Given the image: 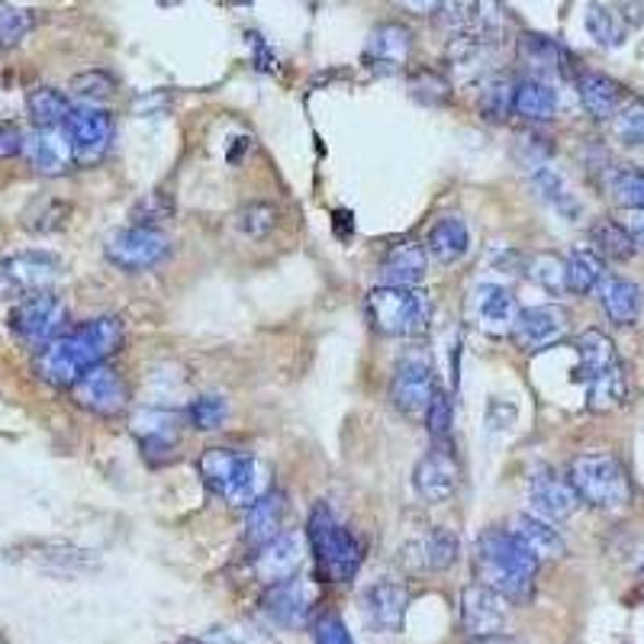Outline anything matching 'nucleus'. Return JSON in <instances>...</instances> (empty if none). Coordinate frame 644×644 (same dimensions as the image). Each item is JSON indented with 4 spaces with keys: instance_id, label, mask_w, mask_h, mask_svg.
Returning a JSON list of instances; mask_svg holds the SVG:
<instances>
[{
    "instance_id": "f257e3e1",
    "label": "nucleus",
    "mask_w": 644,
    "mask_h": 644,
    "mask_svg": "<svg viewBox=\"0 0 644 644\" xmlns=\"http://www.w3.org/2000/svg\"><path fill=\"white\" fill-rule=\"evenodd\" d=\"M119 346H122V323L117 316H97L61 332L56 342L39 349L33 358V371L49 387L71 390L84 371L104 364L110 354L119 352Z\"/></svg>"
},
{
    "instance_id": "f03ea898",
    "label": "nucleus",
    "mask_w": 644,
    "mask_h": 644,
    "mask_svg": "<svg viewBox=\"0 0 644 644\" xmlns=\"http://www.w3.org/2000/svg\"><path fill=\"white\" fill-rule=\"evenodd\" d=\"M477 581L496 589L506 602H528L535 589L538 561L523 548V541L506 528H487L473 551Z\"/></svg>"
},
{
    "instance_id": "7ed1b4c3",
    "label": "nucleus",
    "mask_w": 644,
    "mask_h": 644,
    "mask_svg": "<svg viewBox=\"0 0 644 644\" xmlns=\"http://www.w3.org/2000/svg\"><path fill=\"white\" fill-rule=\"evenodd\" d=\"M203 483L213 496L226 500L230 506L248 510L268 490V470L251 452L238 448H207L197 461Z\"/></svg>"
},
{
    "instance_id": "20e7f679",
    "label": "nucleus",
    "mask_w": 644,
    "mask_h": 644,
    "mask_svg": "<svg viewBox=\"0 0 644 644\" xmlns=\"http://www.w3.org/2000/svg\"><path fill=\"white\" fill-rule=\"evenodd\" d=\"M367 319L380 336L390 339H422L432 329V296L422 288H390L380 284L364 300Z\"/></svg>"
},
{
    "instance_id": "39448f33",
    "label": "nucleus",
    "mask_w": 644,
    "mask_h": 644,
    "mask_svg": "<svg viewBox=\"0 0 644 644\" xmlns=\"http://www.w3.org/2000/svg\"><path fill=\"white\" fill-rule=\"evenodd\" d=\"M306 538L316 554L319 574L329 584H346L358 574V567L364 561V548L352 531L336 519V513L326 503L313 506L309 523H306Z\"/></svg>"
},
{
    "instance_id": "423d86ee",
    "label": "nucleus",
    "mask_w": 644,
    "mask_h": 644,
    "mask_svg": "<svg viewBox=\"0 0 644 644\" xmlns=\"http://www.w3.org/2000/svg\"><path fill=\"white\" fill-rule=\"evenodd\" d=\"M567 483L577 500L593 510H622L632 500V483L625 468L606 452H586L571 461Z\"/></svg>"
},
{
    "instance_id": "0eeeda50",
    "label": "nucleus",
    "mask_w": 644,
    "mask_h": 644,
    "mask_svg": "<svg viewBox=\"0 0 644 644\" xmlns=\"http://www.w3.org/2000/svg\"><path fill=\"white\" fill-rule=\"evenodd\" d=\"M7 323H10V332L23 346L39 352L49 342H56L61 332H68V303L56 291L33 293L13 303Z\"/></svg>"
},
{
    "instance_id": "6e6552de",
    "label": "nucleus",
    "mask_w": 644,
    "mask_h": 644,
    "mask_svg": "<svg viewBox=\"0 0 644 644\" xmlns=\"http://www.w3.org/2000/svg\"><path fill=\"white\" fill-rule=\"evenodd\" d=\"M65 274V261L52 251L33 248L0 261V300H26L33 293L52 291Z\"/></svg>"
},
{
    "instance_id": "1a4fd4ad",
    "label": "nucleus",
    "mask_w": 644,
    "mask_h": 644,
    "mask_svg": "<svg viewBox=\"0 0 644 644\" xmlns=\"http://www.w3.org/2000/svg\"><path fill=\"white\" fill-rule=\"evenodd\" d=\"M61 132L68 136L74 165L94 168V165H101L107 159V152L114 145L117 122H114L110 110L94 107V104H81V107L68 110V117L61 122Z\"/></svg>"
},
{
    "instance_id": "9d476101",
    "label": "nucleus",
    "mask_w": 644,
    "mask_h": 644,
    "mask_svg": "<svg viewBox=\"0 0 644 644\" xmlns=\"http://www.w3.org/2000/svg\"><path fill=\"white\" fill-rule=\"evenodd\" d=\"M168 251H172V238L159 226H122V230H114L104 242L107 261L129 274L155 268L159 261L168 258Z\"/></svg>"
},
{
    "instance_id": "9b49d317",
    "label": "nucleus",
    "mask_w": 644,
    "mask_h": 644,
    "mask_svg": "<svg viewBox=\"0 0 644 644\" xmlns=\"http://www.w3.org/2000/svg\"><path fill=\"white\" fill-rule=\"evenodd\" d=\"M465 316L473 329L487 336H510L519 316V300L516 293L496 281H480L473 284L465 303Z\"/></svg>"
},
{
    "instance_id": "f8f14e48",
    "label": "nucleus",
    "mask_w": 644,
    "mask_h": 644,
    "mask_svg": "<svg viewBox=\"0 0 644 644\" xmlns=\"http://www.w3.org/2000/svg\"><path fill=\"white\" fill-rule=\"evenodd\" d=\"M129 432L136 435L142 458L149 465H168L180 445V415L162 407H142L129 415Z\"/></svg>"
},
{
    "instance_id": "ddd939ff",
    "label": "nucleus",
    "mask_w": 644,
    "mask_h": 644,
    "mask_svg": "<svg viewBox=\"0 0 644 644\" xmlns=\"http://www.w3.org/2000/svg\"><path fill=\"white\" fill-rule=\"evenodd\" d=\"M71 397H74V403L81 410L104 415V419H114L119 412L129 410V387H126L122 374H119L117 367H110L107 361L94 364L91 371H84L74 380Z\"/></svg>"
},
{
    "instance_id": "4468645a",
    "label": "nucleus",
    "mask_w": 644,
    "mask_h": 644,
    "mask_svg": "<svg viewBox=\"0 0 644 644\" xmlns=\"http://www.w3.org/2000/svg\"><path fill=\"white\" fill-rule=\"evenodd\" d=\"M438 390V380H435V367L432 361L425 358H407L397 364L394 371V380H390V403L394 410L407 419H422L432 397Z\"/></svg>"
},
{
    "instance_id": "2eb2a0df",
    "label": "nucleus",
    "mask_w": 644,
    "mask_h": 644,
    "mask_svg": "<svg viewBox=\"0 0 644 644\" xmlns=\"http://www.w3.org/2000/svg\"><path fill=\"white\" fill-rule=\"evenodd\" d=\"M461 483V468L448 442H435L412 470V487L425 503H448Z\"/></svg>"
},
{
    "instance_id": "dca6fc26",
    "label": "nucleus",
    "mask_w": 644,
    "mask_h": 644,
    "mask_svg": "<svg viewBox=\"0 0 644 644\" xmlns=\"http://www.w3.org/2000/svg\"><path fill=\"white\" fill-rule=\"evenodd\" d=\"M571 329V316L564 306L558 303H541V306H528L519 309L516 326H513V342L523 352H545L551 346H558Z\"/></svg>"
},
{
    "instance_id": "f3484780",
    "label": "nucleus",
    "mask_w": 644,
    "mask_h": 644,
    "mask_svg": "<svg viewBox=\"0 0 644 644\" xmlns=\"http://www.w3.org/2000/svg\"><path fill=\"white\" fill-rule=\"evenodd\" d=\"M528 503H531V513L548 523H564L581 506L574 487L551 468H535L528 473Z\"/></svg>"
},
{
    "instance_id": "a211bd4d",
    "label": "nucleus",
    "mask_w": 644,
    "mask_h": 644,
    "mask_svg": "<svg viewBox=\"0 0 644 644\" xmlns=\"http://www.w3.org/2000/svg\"><path fill=\"white\" fill-rule=\"evenodd\" d=\"M461 625L470 639L500 635L506 625V599L483 584L465 586L461 593Z\"/></svg>"
},
{
    "instance_id": "6ab92c4d",
    "label": "nucleus",
    "mask_w": 644,
    "mask_h": 644,
    "mask_svg": "<svg viewBox=\"0 0 644 644\" xmlns=\"http://www.w3.org/2000/svg\"><path fill=\"white\" fill-rule=\"evenodd\" d=\"M261 609L265 616L281 625V629H300L309 622V612H313V589L309 584L296 574L291 581H281V584L268 586L265 599H261Z\"/></svg>"
},
{
    "instance_id": "aec40b11",
    "label": "nucleus",
    "mask_w": 644,
    "mask_h": 644,
    "mask_svg": "<svg viewBox=\"0 0 644 644\" xmlns=\"http://www.w3.org/2000/svg\"><path fill=\"white\" fill-rule=\"evenodd\" d=\"M412 56V30L403 23H380L371 30L367 46H364V61L377 74H397Z\"/></svg>"
},
{
    "instance_id": "412c9836",
    "label": "nucleus",
    "mask_w": 644,
    "mask_h": 644,
    "mask_svg": "<svg viewBox=\"0 0 644 644\" xmlns=\"http://www.w3.org/2000/svg\"><path fill=\"white\" fill-rule=\"evenodd\" d=\"M300 567H303V541L293 531H281L278 538L261 545L255 554V574L268 586L291 581L300 574Z\"/></svg>"
},
{
    "instance_id": "4be33fe9",
    "label": "nucleus",
    "mask_w": 644,
    "mask_h": 644,
    "mask_svg": "<svg viewBox=\"0 0 644 644\" xmlns=\"http://www.w3.org/2000/svg\"><path fill=\"white\" fill-rule=\"evenodd\" d=\"M407 602H410V593L400 584H374L367 586L364 599H361V612H364V622L374 629V632H400L403 629V619H407Z\"/></svg>"
},
{
    "instance_id": "5701e85b",
    "label": "nucleus",
    "mask_w": 644,
    "mask_h": 644,
    "mask_svg": "<svg viewBox=\"0 0 644 644\" xmlns=\"http://www.w3.org/2000/svg\"><path fill=\"white\" fill-rule=\"evenodd\" d=\"M23 159L30 162V168L43 177H59L74 165L68 136L61 132V126L56 129H36L26 136L23 142Z\"/></svg>"
},
{
    "instance_id": "b1692460",
    "label": "nucleus",
    "mask_w": 644,
    "mask_h": 644,
    "mask_svg": "<svg viewBox=\"0 0 644 644\" xmlns=\"http://www.w3.org/2000/svg\"><path fill=\"white\" fill-rule=\"evenodd\" d=\"M429 271V251L422 242H394L380 258V281L390 288H419Z\"/></svg>"
},
{
    "instance_id": "393cba45",
    "label": "nucleus",
    "mask_w": 644,
    "mask_h": 644,
    "mask_svg": "<svg viewBox=\"0 0 644 644\" xmlns=\"http://www.w3.org/2000/svg\"><path fill=\"white\" fill-rule=\"evenodd\" d=\"M284 519H288V496L281 490H265L248 510H245V541L261 548L271 538H278L284 531Z\"/></svg>"
},
{
    "instance_id": "a878e982",
    "label": "nucleus",
    "mask_w": 644,
    "mask_h": 644,
    "mask_svg": "<svg viewBox=\"0 0 644 644\" xmlns=\"http://www.w3.org/2000/svg\"><path fill=\"white\" fill-rule=\"evenodd\" d=\"M519 59L535 71L531 78H541V74L571 78L574 74V65H577V59L558 39L541 36V33H523V39H519Z\"/></svg>"
},
{
    "instance_id": "bb28decb",
    "label": "nucleus",
    "mask_w": 644,
    "mask_h": 644,
    "mask_svg": "<svg viewBox=\"0 0 644 644\" xmlns=\"http://www.w3.org/2000/svg\"><path fill=\"white\" fill-rule=\"evenodd\" d=\"M599 293V306L609 316V323L616 326H635L642 319L644 293L635 281L629 278H602V284L596 288Z\"/></svg>"
},
{
    "instance_id": "cd10ccee",
    "label": "nucleus",
    "mask_w": 644,
    "mask_h": 644,
    "mask_svg": "<svg viewBox=\"0 0 644 644\" xmlns=\"http://www.w3.org/2000/svg\"><path fill=\"white\" fill-rule=\"evenodd\" d=\"M425 251L438 265H458V261H465L470 251L468 223L461 216H455V213L435 220L429 235H425Z\"/></svg>"
},
{
    "instance_id": "c85d7f7f",
    "label": "nucleus",
    "mask_w": 644,
    "mask_h": 644,
    "mask_svg": "<svg viewBox=\"0 0 644 644\" xmlns=\"http://www.w3.org/2000/svg\"><path fill=\"white\" fill-rule=\"evenodd\" d=\"M577 94H581L584 110L593 119H612L622 110V101H625L622 84L612 81L609 74H599V71H584L577 78Z\"/></svg>"
},
{
    "instance_id": "c756f323",
    "label": "nucleus",
    "mask_w": 644,
    "mask_h": 644,
    "mask_svg": "<svg viewBox=\"0 0 644 644\" xmlns=\"http://www.w3.org/2000/svg\"><path fill=\"white\" fill-rule=\"evenodd\" d=\"M510 531L523 541V548H526L535 561H551V558L567 554V545H564L561 531L551 526L548 519L535 516V513H523V516H516V523H513Z\"/></svg>"
},
{
    "instance_id": "7c9ffc66",
    "label": "nucleus",
    "mask_w": 644,
    "mask_h": 644,
    "mask_svg": "<svg viewBox=\"0 0 644 644\" xmlns=\"http://www.w3.org/2000/svg\"><path fill=\"white\" fill-rule=\"evenodd\" d=\"M574 352H577V371H574V377L581 384H589L593 377H599L606 367H612L619 361L612 339L606 332H599V329L581 332L577 342H574Z\"/></svg>"
},
{
    "instance_id": "2f4dec72",
    "label": "nucleus",
    "mask_w": 644,
    "mask_h": 644,
    "mask_svg": "<svg viewBox=\"0 0 644 644\" xmlns=\"http://www.w3.org/2000/svg\"><path fill=\"white\" fill-rule=\"evenodd\" d=\"M513 114L526 122H548L558 114V91L545 78H526L516 84Z\"/></svg>"
},
{
    "instance_id": "473e14b6",
    "label": "nucleus",
    "mask_w": 644,
    "mask_h": 644,
    "mask_svg": "<svg viewBox=\"0 0 644 644\" xmlns=\"http://www.w3.org/2000/svg\"><path fill=\"white\" fill-rule=\"evenodd\" d=\"M625 397H629V374L619 361L586 384V410L589 412L616 410L625 403Z\"/></svg>"
},
{
    "instance_id": "72a5a7b5",
    "label": "nucleus",
    "mask_w": 644,
    "mask_h": 644,
    "mask_svg": "<svg viewBox=\"0 0 644 644\" xmlns=\"http://www.w3.org/2000/svg\"><path fill=\"white\" fill-rule=\"evenodd\" d=\"M528 175H531L535 194H538L551 210H558V213L567 216V220H577V216H581V200L571 194L567 180L558 175L551 165H541V168H535V172H528Z\"/></svg>"
},
{
    "instance_id": "f704fd0d",
    "label": "nucleus",
    "mask_w": 644,
    "mask_h": 644,
    "mask_svg": "<svg viewBox=\"0 0 644 644\" xmlns=\"http://www.w3.org/2000/svg\"><path fill=\"white\" fill-rule=\"evenodd\" d=\"M567 291L571 293H593L602 278H606V261L593 245H577L567 258Z\"/></svg>"
},
{
    "instance_id": "c9c22d12",
    "label": "nucleus",
    "mask_w": 644,
    "mask_h": 644,
    "mask_svg": "<svg viewBox=\"0 0 644 644\" xmlns=\"http://www.w3.org/2000/svg\"><path fill=\"white\" fill-rule=\"evenodd\" d=\"M68 110H71V101L59 87H36L26 94V114L36 122V129H56L65 122Z\"/></svg>"
},
{
    "instance_id": "e433bc0d",
    "label": "nucleus",
    "mask_w": 644,
    "mask_h": 644,
    "mask_svg": "<svg viewBox=\"0 0 644 644\" xmlns=\"http://www.w3.org/2000/svg\"><path fill=\"white\" fill-rule=\"evenodd\" d=\"M589 242L602 258H612V261H629L639 251L632 233L625 226H619L616 220H596L589 230Z\"/></svg>"
},
{
    "instance_id": "4c0bfd02",
    "label": "nucleus",
    "mask_w": 644,
    "mask_h": 644,
    "mask_svg": "<svg viewBox=\"0 0 644 644\" xmlns=\"http://www.w3.org/2000/svg\"><path fill=\"white\" fill-rule=\"evenodd\" d=\"M513 101H516V81L496 74V78L483 81L480 97H477V110H480V117L490 119V122H506V119L513 117Z\"/></svg>"
},
{
    "instance_id": "58836bf2",
    "label": "nucleus",
    "mask_w": 644,
    "mask_h": 644,
    "mask_svg": "<svg viewBox=\"0 0 644 644\" xmlns=\"http://www.w3.org/2000/svg\"><path fill=\"white\" fill-rule=\"evenodd\" d=\"M586 33L596 39V46L602 49H619L629 36V26L622 23V16L606 7V3H589L586 7Z\"/></svg>"
},
{
    "instance_id": "ea45409f",
    "label": "nucleus",
    "mask_w": 644,
    "mask_h": 644,
    "mask_svg": "<svg viewBox=\"0 0 644 644\" xmlns=\"http://www.w3.org/2000/svg\"><path fill=\"white\" fill-rule=\"evenodd\" d=\"M528 278L548 293V296H564L567 293V261L554 251H538L528 261Z\"/></svg>"
},
{
    "instance_id": "a19ab883",
    "label": "nucleus",
    "mask_w": 644,
    "mask_h": 644,
    "mask_svg": "<svg viewBox=\"0 0 644 644\" xmlns=\"http://www.w3.org/2000/svg\"><path fill=\"white\" fill-rule=\"evenodd\" d=\"M606 190L612 203L622 210H644V172L642 168H612L606 177Z\"/></svg>"
},
{
    "instance_id": "79ce46f5",
    "label": "nucleus",
    "mask_w": 644,
    "mask_h": 644,
    "mask_svg": "<svg viewBox=\"0 0 644 644\" xmlns=\"http://www.w3.org/2000/svg\"><path fill=\"white\" fill-rule=\"evenodd\" d=\"M458 551H461L458 535L445 526L432 528L429 538H425V545H422V558H425V567L429 571H448L458 561Z\"/></svg>"
},
{
    "instance_id": "37998d69",
    "label": "nucleus",
    "mask_w": 644,
    "mask_h": 644,
    "mask_svg": "<svg viewBox=\"0 0 644 644\" xmlns=\"http://www.w3.org/2000/svg\"><path fill=\"white\" fill-rule=\"evenodd\" d=\"M226 415H230V403L220 394H200L187 407V422L197 432H216V429H223Z\"/></svg>"
},
{
    "instance_id": "c03bdc74",
    "label": "nucleus",
    "mask_w": 644,
    "mask_h": 644,
    "mask_svg": "<svg viewBox=\"0 0 644 644\" xmlns=\"http://www.w3.org/2000/svg\"><path fill=\"white\" fill-rule=\"evenodd\" d=\"M68 216H71V207H68V203L46 197V200H36V203L23 213V226H26L30 233L46 235L61 230V226L68 223Z\"/></svg>"
},
{
    "instance_id": "a18cd8bd",
    "label": "nucleus",
    "mask_w": 644,
    "mask_h": 644,
    "mask_svg": "<svg viewBox=\"0 0 644 644\" xmlns=\"http://www.w3.org/2000/svg\"><path fill=\"white\" fill-rule=\"evenodd\" d=\"M36 30V13L26 7H0V46H20Z\"/></svg>"
},
{
    "instance_id": "49530a36",
    "label": "nucleus",
    "mask_w": 644,
    "mask_h": 644,
    "mask_svg": "<svg viewBox=\"0 0 644 644\" xmlns=\"http://www.w3.org/2000/svg\"><path fill=\"white\" fill-rule=\"evenodd\" d=\"M235 226H238V233L248 235V238H265L278 226V210L271 203L255 200V203H248V207H242L235 213Z\"/></svg>"
},
{
    "instance_id": "de8ad7c7",
    "label": "nucleus",
    "mask_w": 644,
    "mask_h": 644,
    "mask_svg": "<svg viewBox=\"0 0 644 644\" xmlns=\"http://www.w3.org/2000/svg\"><path fill=\"white\" fill-rule=\"evenodd\" d=\"M410 94L425 107H442L452 101V84L438 71H415L410 78Z\"/></svg>"
},
{
    "instance_id": "09e8293b",
    "label": "nucleus",
    "mask_w": 644,
    "mask_h": 644,
    "mask_svg": "<svg viewBox=\"0 0 644 644\" xmlns=\"http://www.w3.org/2000/svg\"><path fill=\"white\" fill-rule=\"evenodd\" d=\"M422 422H425V432H429L432 442H448V438H452L455 410H452V400H448V394H445L442 387L435 390V397H432L429 410L422 415Z\"/></svg>"
},
{
    "instance_id": "8fccbe9b",
    "label": "nucleus",
    "mask_w": 644,
    "mask_h": 644,
    "mask_svg": "<svg viewBox=\"0 0 644 644\" xmlns=\"http://www.w3.org/2000/svg\"><path fill=\"white\" fill-rule=\"evenodd\" d=\"M612 132L622 145H644V101L625 104L612 117Z\"/></svg>"
},
{
    "instance_id": "3c124183",
    "label": "nucleus",
    "mask_w": 644,
    "mask_h": 644,
    "mask_svg": "<svg viewBox=\"0 0 644 644\" xmlns=\"http://www.w3.org/2000/svg\"><path fill=\"white\" fill-rule=\"evenodd\" d=\"M114 91H117V81L104 68H91V71H81V74L71 78V94H78L84 101H104Z\"/></svg>"
},
{
    "instance_id": "603ef678",
    "label": "nucleus",
    "mask_w": 644,
    "mask_h": 644,
    "mask_svg": "<svg viewBox=\"0 0 644 644\" xmlns=\"http://www.w3.org/2000/svg\"><path fill=\"white\" fill-rule=\"evenodd\" d=\"M175 213V200L162 190L145 194L136 207H132V226H155L162 220H168Z\"/></svg>"
},
{
    "instance_id": "864d4df0",
    "label": "nucleus",
    "mask_w": 644,
    "mask_h": 644,
    "mask_svg": "<svg viewBox=\"0 0 644 644\" xmlns=\"http://www.w3.org/2000/svg\"><path fill=\"white\" fill-rule=\"evenodd\" d=\"M313 642L316 644H354L349 625L342 622V616L326 612L316 625H313Z\"/></svg>"
},
{
    "instance_id": "5fc2aeb1",
    "label": "nucleus",
    "mask_w": 644,
    "mask_h": 644,
    "mask_svg": "<svg viewBox=\"0 0 644 644\" xmlns=\"http://www.w3.org/2000/svg\"><path fill=\"white\" fill-rule=\"evenodd\" d=\"M23 142H26V136L16 122H0V162L23 155Z\"/></svg>"
},
{
    "instance_id": "6e6d98bb",
    "label": "nucleus",
    "mask_w": 644,
    "mask_h": 644,
    "mask_svg": "<svg viewBox=\"0 0 644 644\" xmlns=\"http://www.w3.org/2000/svg\"><path fill=\"white\" fill-rule=\"evenodd\" d=\"M245 39L251 43V56H255L258 71H278V56L268 49V43L261 39V33H248Z\"/></svg>"
},
{
    "instance_id": "4d7b16f0",
    "label": "nucleus",
    "mask_w": 644,
    "mask_h": 644,
    "mask_svg": "<svg viewBox=\"0 0 644 644\" xmlns=\"http://www.w3.org/2000/svg\"><path fill=\"white\" fill-rule=\"evenodd\" d=\"M612 10L622 16V23H625V26H642L644 23L642 0H616V7H612Z\"/></svg>"
},
{
    "instance_id": "13d9d810",
    "label": "nucleus",
    "mask_w": 644,
    "mask_h": 644,
    "mask_svg": "<svg viewBox=\"0 0 644 644\" xmlns=\"http://www.w3.org/2000/svg\"><path fill=\"white\" fill-rule=\"evenodd\" d=\"M407 13H415V16H429V13H438L445 7V0H397Z\"/></svg>"
},
{
    "instance_id": "bf43d9fd",
    "label": "nucleus",
    "mask_w": 644,
    "mask_h": 644,
    "mask_svg": "<svg viewBox=\"0 0 644 644\" xmlns=\"http://www.w3.org/2000/svg\"><path fill=\"white\" fill-rule=\"evenodd\" d=\"M177 644H242L230 632H213V635H200V639H180Z\"/></svg>"
},
{
    "instance_id": "052dcab7",
    "label": "nucleus",
    "mask_w": 644,
    "mask_h": 644,
    "mask_svg": "<svg viewBox=\"0 0 644 644\" xmlns=\"http://www.w3.org/2000/svg\"><path fill=\"white\" fill-rule=\"evenodd\" d=\"M625 230L632 233L635 245H639V248H644V210H635V216H632V223H629Z\"/></svg>"
},
{
    "instance_id": "680f3d73",
    "label": "nucleus",
    "mask_w": 644,
    "mask_h": 644,
    "mask_svg": "<svg viewBox=\"0 0 644 644\" xmlns=\"http://www.w3.org/2000/svg\"><path fill=\"white\" fill-rule=\"evenodd\" d=\"M473 644H516L506 635H487V639H473Z\"/></svg>"
}]
</instances>
